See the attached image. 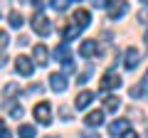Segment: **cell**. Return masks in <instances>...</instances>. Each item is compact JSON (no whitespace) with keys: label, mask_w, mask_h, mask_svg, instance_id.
I'll return each mask as SVG.
<instances>
[{"label":"cell","mask_w":148,"mask_h":138,"mask_svg":"<svg viewBox=\"0 0 148 138\" xmlns=\"http://www.w3.org/2000/svg\"><path fill=\"white\" fill-rule=\"evenodd\" d=\"M79 54H82V57H86V59H91L96 54V42H94V40H84L82 47H79Z\"/></svg>","instance_id":"13"},{"label":"cell","mask_w":148,"mask_h":138,"mask_svg":"<svg viewBox=\"0 0 148 138\" xmlns=\"http://www.w3.org/2000/svg\"><path fill=\"white\" fill-rule=\"evenodd\" d=\"M8 22H10V27H15V30H20V27H22V22H25V20H22V15H20L17 10H12L10 15H8Z\"/></svg>","instance_id":"17"},{"label":"cell","mask_w":148,"mask_h":138,"mask_svg":"<svg viewBox=\"0 0 148 138\" xmlns=\"http://www.w3.org/2000/svg\"><path fill=\"white\" fill-rule=\"evenodd\" d=\"M119 104H121V101H119V96H114V94H109L104 99V109H106V111H116Z\"/></svg>","instance_id":"18"},{"label":"cell","mask_w":148,"mask_h":138,"mask_svg":"<svg viewBox=\"0 0 148 138\" xmlns=\"http://www.w3.org/2000/svg\"><path fill=\"white\" fill-rule=\"evenodd\" d=\"M91 5H94V8H104L106 0H91Z\"/></svg>","instance_id":"27"},{"label":"cell","mask_w":148,"mask_h":138,"mask_svg":"<svg viewBox=\"0 0 148 138\" xmlns=\"http://www.w3.org/2000/svg\"><path fill=\"white\" fill-rule=\"evenodd\" d=\"M94 101V91H79V96H77V101H74V106L77 109H86Z\"/></svg>","instance_id":"14"},{"label":"cell","mask_w":148,"mask_h":138,"mask_svg":"<svg viewBox=\"0 0 148 138\" xmlns=\"http://www.w3.org/2000/svg\"><path fill=\"white\" fill-rule=\"evenodd\" d=\"M32 57H35L37 64H47L49 52H47V47H45V44H35V49H32Z\"/></svg>","instance_id":"11"},{"label":"cell","mask_w":148,"mask_h":138,"mask_svg":"<svg viewBox=\"0 0 148 138\" xmlns=\"http://www.w3.org/2000/svg\"><path fill=\"white\" fill-rule=\"evenodd\" d=\"M74 25H79L82 30H84V27H89V25H91V12L84 10V8H82V10H77V12H74Z\"/></svg>","instance_id":"9"},{"label":"cell","mask_w":148,"mask_h":138,"mask_svg":"<svg viewBox=\"0 0 148 138\" xmlns=\"http://www.w3.org/2000/svg\"><path fill=\"white\" fill-rule=\"evenodd\" d=\"M143 42H146V47H148V30H146V37H143Z\"/></svg>","instance_id":"32"},{"label":"cell","mask_w":148,"mask_h":138,"mask_svg":"<svg viewBox=\"0 0 148 138\" xmlns=\"http://www.w3.org/2000/svg\"><path fill=\"white\" fill-rule=\"evenodd\" d=\"M79 32H82V27H79V25H74V22H72V25H67V27L62 30V40H74L77 35H79Z\"/></svg>","instance_id":"15"},{"label":"cell","mask_w":148,"mask_h":138,"mask_svg":"<svg viewBox=\"0 0 148 138\" xmlns=\"http://www.w3.org/2000/svg\"><path fill=\"white\" fill-rule=\"evenodd\" d=\"M49 86H52L54 91H64V89L69 86L67 74H62V72H54V74H49Z\"/></svg>","instance_id":"6"},{"label":"cell","mask_w":148,"mask_h":138,"mask_svg":"<svg viewBox=\"0 0 148 138\" xmlns=\"http://www.w3.org/2000/svg\"><path fill=\"white\" fill-rule=\"evenodd\" d=\"M82 138H99V136H96L94 131H86V133H82Z\"/></svg>","instance_id":"28"},{"label":"cell","mask_w":148,"mask_h":138,"mask_svg":"<svg viewBox=\"0 0 148 138\" xmlns=\"http://www.w3.org/2000/svg\"><path fill=\"white\" fill-rule=\"evenodd\" d=\"M17 136L20 138H37V131H35V126H30V123H22L20 131H17Z\"/></svg>","instance_id":"16"},{"label":"cell","mask_w":148,"mask_h":138,"mask_svg":"<svg viewBox=\"0 0 148 138\" xmlns=\"http://www.w3.org/2000/svg\"><path fill=\"white\" fill-rule=\"evenodd\" d=\"M59 116H62L64 121H72V111H69V106H62V109H59Z\"/></svg>","instance_id":"21"},{"label":"cell","mask_w":148,"mask_h":138,"mask_svg":"<svg viewBox=\"0 0 148 138\" xmlns=\"http://www.w3.org/2000/svg\"><path fill=\"white\" fill-rule=\"evenodd\" d=\"M15 69H17V74H22V77H32V72H35V64L30 62V57L20 54V57L15 59Z\"/></svg>","instance_id":"4"},{"label":"cell","mask_w":148,"mask_h":138,"mask_svg":"<svg viewBox=\"0 0 148 138\" xmlns=\"http://www.w3.org/2000/svg\"><path fill=\"white\" fill-rule=\"evenodd\" d=\"M8 111H10L12 118H20L22 116V106H20V104H10V101H8Z\"/></svg>","instance_id":"19"},{"label":"cell","mask_w":148,"mask_h":138,"mask_svg":"<svg viewBox=\"0 0 148 138\" xmlns=\"http://www.w3.org/2000/svg\"><path fill=\"white\" fill-rule=\"evenodd\" d=\"M30 25H32V30H35L37 35H40V37H47L49 32H52V22H49L47 17L42 15V12H37V15H32Z\"/></svg>","instance_id":"2"},{"label":"cell","mask_w":148,"mask_h":138,"mask_svg":"<svg viewBox=\"0 0 148 138\" xmlns=\"http://www.w3.org/2000/svg\"><path fill=\"white\" fill-rule=\"evenodd\" d=\"M91 72H94V69H91V67H89V69H86V72H82V74H79V77H77V81H79V84H86V81H89V79H91Z\"/></svg>","instance_id":"20"},{"label":"cell","mask_w":148,"mask_h":138,"mask_svg":"<svg viewBox=\"0 0 148 138\" xmlns=\"http://www.w3.org/2000/svg\"><path fill=\"white\" fill-rule=\"evenodd\" d=\"M141 86H143V91H148V72H146V77H143V81H141Z\"/></svg>","instance_id":"30"},{"label":"cell","mask_w":148,"mask_h":138,"mask_svg":"<svg viewBox=\"0 0 148 138\" xmlns=\"http://www.w3.org/2000/svg\"><path fill=\"white\" fill-rule=\"evenodd\" d=\"M47 138H59V136H47Z\"/></svg>","instance_id":"33"},{"label":"cell","mask_w":148,"mask_h":138,"mask_svg":"<svg viewBox=\"0 0 148 138\" xmlns=\"http://www.w3.org/2000/svg\"><path fill=\"white\" fill-rule=\"evenodd\" d=\"M84 123H86V126H91V128L101 126V123H104V111H89L84 116Z\"/></svg>","instance_id":"10"},{"label":"cell","mask_w":148,"mask_h":138,"mask_svg":"<svg viewBox=\"0 0 148 138\" xmlns=\"http://www.w3.org/2000/svg\"><path fill=\"white\" fill-rule=\"evenodd\" d=\"M52 57L54 59H57V62H72V49H69V44L67 42H62V44H59V47H54L52 49Z\"/></svg>","instance_id":"8"},{"label":"cell","mask_w":148,"mask_h":138,"mask_svg":"<svg viewBox=\"0 0 148 138\" xmlns=\"http://www.w3.org/2000/svg\"><path fill=\"white\" fill-rule=\"evenodd\" d=\"M67 3H69V0H52V8H54V10H64Z\"/></svg>","instance_id":"23"},{"label":"cell","mask_w":148,"mask_h":138,"mask_svg":"<svg viewBox=\"0 0 148 138\" xmlns=\"http://www.w3.org/2000/svg\"><path fill=\"white\" fill-rule=\"evenodd\" d=\"M141 3H146V5H148V0H141Z\"/></svg>","instance_id":"34"},{"label":"cell","mask_w":148,"mask_h":138,"mask_svg":"<svg viewBox=\"0 0 148 138\" xmlns=\"http://www.w3.org/2000/svg\"><path fill=\"white\" fill-rule=\"evenodd\" d=\"M141 94H143V86H141V84H138V86H131V96H133V99H138Z\"/></svg>","instance_id":"24"},{"label":"cell","mask_w":148,"mask_h":138,"mask_svg":"<svg viewBox=\"0 0 148 138\" xmlns=\"http://www.w3.org/2000/svg\"><path fill=\"white\" fill-rule=\"evenodd\" d=\"M128 131V118H119V121H114L109 126V133L111 136H121V133Z\"/></svg>","instance_id":"12"},{"label":"cell","mask_w":148,"mask_h":138,"mask_svg":"<svg viewBox=\"0 0 148 138\" xmlns=\"http://www.w3.org/2000/svg\"><path fill=\"white\" fill-rule=\"evenodd\" d=\"M3 91H5V96H15L17 94V84H8Z\"/></svg>","instance_id":"22"},{"label":"cell","mask_w":148,"mask_h":138,"mask_svg":"<svg viewBox=\"0 0 148 138\" xmlns=\"http://www.w3.org/2000/svg\"><path fill=\"white\" fill-rule=\"evenodd\" d=\"M32 116L37 118L40 123H52V106H49V101H40L35 109H32Z\"/></svg>","instance_id":"3"},{"label":"cell","mask_w":148,"mask_h":138,"mask_svg":"<svg viewBox=\"0 0 148 138\" xmlns=\"http://www.w3.org/2000/svg\"><path fill=\"white\" fill-rule=\"evenodd\" d=\"M8 42H10V40H8V32H3V30H0V49L5 47Z\"/></svg>","instance_id":"25"},{"label":"cell","mask_w":148,"mask_h":138,"mask_svg":"<svg viewBox=\"0 0 148 138\" xmlns=\"http://www.w3.org/2000/svg\"><path fill=\"white\" fill-rule=\"evenodd\" d=\"M0 67H5V54L0 52Z\"/></svg>","instance_id":"31"},{"label":"cell","mask_w":148,"mask_h":138,"mask_svg":"<svg viewBox=\"0 0 148 138\" xmlns=\"http://www.w3.org/2000/svg\"><path fill=\"white\" fill-rule=\"evenodd\" d=\"M138 62H141V54H138V49L128 47L126 52H123V67L131 72V69H136V67H138Z\"/></svg>","instance_id":"5"},{"label":"cell","mask_w":148,"mask_h":138,"mask_svg":"<svg viewBox=\"0 0 148 138\" xmlns=\"http://www.w3.org/2000/svg\"><path fill=\"white\" fill-rule=\"evenodd\" d=\"M123 138H138V133L136 131H126V133H123Z\"/></svg>","instance_id":"29"},{"label":"cell","mask_w":148,"mask_h":138,"mask_svg":"<svg viewBox=\"0 0 148 138\" xmlns=\"http://www.w3.org/2000/svg\"><path fill=\"white\" fill-rule=\"evenodd\" d=\"M0 138H12V133H10V131H8V128H5V126H3V128H0Z\"/></svg>","instance_id":"26"},{"label":"cell","mask_w":148,"mask_h":138,"mask_svg":"<svg viewBox=\"0 0 148 138\" xmlns=\"http://www.w3.org/2000/svg\"><path fill=\"white\" fill-rule=\"evenodd\" d=\"M119 86H121L119 74H114V72H106L104 79H101V91H111V89H119Z\"/></svg>","instance_id":"7"},{"label":"cell","mask_w":148,"mask_h":138,"mask_svg":"<svg viewBox=\"0 0 148 138\" xmlns=\"http://www.w3.org/2000/svg\"><path fill=\"white\" fill-rule=\"evenodd\" d=\"M126 12H128V3L126 0H109V5H106L109 20H121Z\"/></svg>","instance_id":"1"}]
</instances>
